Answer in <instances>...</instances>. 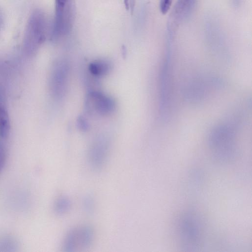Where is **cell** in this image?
Returning <instances> with one entry per match:
<instances>
[{
    "mask_svg": "<svg viewBox=\"0 0 252 252\" xmlns=\"http://www.w3.org/2000/svg\"><path fill=\"white\" fill-rule=\"evenodd\" d=\"M56 14L54 33L56 36L65 34L71 25L72 5L71 0H55Z\"/></svg>",
    "mask_w": 252,
    "mask_h": 252,
    "instance_id": "1",
    "label": "cell"
},
{
    "mask_svg": "<svg viewBox=\"0 0 252 252\" xmlns=\"http://www.w3.org/2000/svg\"><path fill=\"white\" fill-rule=\"evenodd\" d=\"M197 0H178L169 20L168 30L170 34L181 22L192 13Z\"/></svg>",
    "mask_w": 252,
    "mask_h": 252,
    "instance_id": "2",
    "label": "cell"
},
{
    "mask_svg": "<svg viewBox=\"0 0 252 252\" xmlns=\"http://www.w3.org/2000/svg\"><path fill=\"white\" fill-rule=\"evenodd\" d=\"M109 146L103 140L95 142L91 148L88 155L89 162L94 169H100L106 161Z\"/></svg>",
    "mask_w": 252,
    "mask_h": 252,
    "instance_id": "3",
    "label": "cell"
},
{
    "mask_svg": "<svg viewBox=\"0 0 252 252\" xmlns=\"http://www.w3.org/2000/svg\"><path fill=\"white\" fill-rule=\"evenodd\" d=\"M90 106L97 113L107 115L113 112L115 103L110 97L98 92L92 93L88 98Z\"/></svg>",
    "mask_w": 252,
    "mask_h": 252,
    "instance_id": "4",
    "label": "cell"
},
{
    "mask_svg": "<svg viewBox=\"0 0 252 252\" xmlns=\"http://www.w3.org/2000/svg\"><path fill=\"white\" fill-rule=\"evenodd\" d=\"M77 229L78 244L83 248H87L92 244L94 240L93 229L88 225L81 226Z\"/></svg>",
    "mask_w": 252,
    "mask_h": 252,
    "instance_id": "5",
    "label": "cell"
},
{
    "mask_svg": "<svg viewBox=\"0 0 252 252\" xmlns=\"http://www.w3.org/2000/svg\"><path fill=\"white\" fill-rule=\"evenodd\" d=\"M0 98V137L6 138L9 131V122L7 112Z\"/></svg>",
    "mask_w": 252,
    "mask_h": 252,
    "instance_id": "6",
    "label": "cell"
},
{
    "mask_svg": "<svg viewBox=\"0 0 252 252\" xmlns=\"http://www.w3.org/2000/svg\"><path fill=\"white\" fill-rule=\"evenodd\" d=\"M90 72L95 76H102L108 73L111 69V64L105 61H97L92 63L90 66Z\"/></svg>",
    "mask_w": 252,
    "mask_h": 252,
    "instance_id": "7",
    "label": "cell"
},
{
    "mask_svg": "<svg viewBox=\"0 0 252 252\" xmlns=\"http://www.w3.org/2000/svg\"><path fill=\"white\" fill-rule=\"evenodd\" d=\"M77 246V228H74L67 233L63 242V247L64 251L71 252L74 251Z\"/></svg>",
    "mask_w": 252,
    "mask_h": 252,
    "instance_id": "8",
    "label": "cell"
},
{
    "mask_svg": "<svg viewBox=\"0 0 252 252\" xmlns=\"http://www.w3.org/2000/svg\"><path fill=\"white\" fill-rule=\"evenodd\" d=\"M71 207L69 199L65 196H62L57 199L54 205L55 212L59 215L66 213Z\"/></svg>",
    "mask_w": 252,
    "mask_h": 252,
    "instance_id": "9",
    "label": "cell"
},
{
    "mask_svg": "<svg viewBox=\"0 0 252 252\" xmlns=\"http://www.w3.org/2000/svg\"><path fill=\"white\" fill-rule=\"evenodd\" d=\"M184 220L182 230L183 235L186 239L189 241V240L190 242L196 238L197 235L196 226L192 220L189 221L188 219L187 220Z\"/></svg>",
    "mask_w": 252,
    "mask_h": 252,
    "instance_id": "10",
    "label": "cell"
},
{
    "mask_svg": "<svg viewBox=\"0 0 252 252\" xmlns=\"http://www.w3.org/2000/svg\"><path fill=\"white\" fill-rule=\"evenodd\" d=\"M18 247L16 240L11 237H5L0 240V251L13 252Z\"/></svg>",
    "mask_w": 252,
    "mask_h": 252,
    "instance_id": "11",
    "label": "cell"
},
{
    "mask_svg": "<svg viewBox=\"0 0 252 252\" xmlns=\"http://www.w3.org/2000/svg\"><path fill=\"white\" fill-rule=\"evenodd\" d=\"M173 0H160L159 9L163 14H165L170 9Z\"/></svg>",
    "mask_w": 252,
    "mask_h": 252,
    "instance_id": "12",
    "label": "cell"
},
{
    "mask_svg": "<svg viewBox=\"0 0 252 252\" xmlns=\"http://www.w3.org/2000/svg\"><path fill=\"white\" fill-rule=\"evenodd\" d=\"M6 153L5 147L0 141V172L2 170L6 161Z\"/></svg>",
    "mask_w": 252,
    "mask_h": 252,
    "instance_id": "13",
    "label": "cell"
},
{
    "mask_svg": "<svg viewBox=\"0 0 252 252\" xmlns=\"http://www.w3.org/2000/svg\"><path fill=\"white\" fill-rule=\"evenodd\" d=\"M84 202V205L85 210L88 212H91L94 208V203L92 198L90 197H87L85 198Z\"/></svg>",
    "mask_w": 252,
    "mask_h": 252,
    "instance_id": "14",
    "label": "cell"
},
{
    "mask_svg": "<svg viewBox=\"0 0 252 252\" xmlns=\"http://www.w3.org/2000/svg\"><path fill=\"white\" fill-rule=\"evenodd\" d=\"M124 2L127 9H130L131 12H133L135 6V0H125Z\"/></svg>",
    "mask_w": 252,
    "mask_h": 252,
    "instance_id": "15",
    "label": "cell"
}]
</instances>
